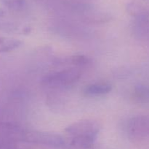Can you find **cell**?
<instances>
[{
  "mask_svg": "<svg viewBox=\"0 0 149 149\" xmlns=\"http://www.w3.org/2000/svg\"><path fill=\"white\" fill-rule=\"evenodd\" d=\"M69 61L71 64H73L74 65L77 66V67L87 66L90 64V62H91V60L90 59V58L83 55L74 56L71 57Z\"/></svg>",
  "mask_w": 149,
  "mask_h": 149,
  "instance_id": "cell-10",
  "label": "cell"
},
{
  "mask_svg": "<svg viewBox=\"0 0 149 149\" xmlns=\"http://www.w3.org/2000/svg\"><path fill=\"white\" fill-rule=\"evenodd\" d=\"M132 98L134 102L140 104H149V86L139 84L133 88Z\"/></svg>",
  "mask_w": 149,
  "mask_h": 149,
  "instance_id": "cell-7",
  "label": "cell"
},
{
  "mask_svg": "<svg viewBox=\"0 0 149 149\" xmlns=\"http://www.w3.org/2000/svg\"><path fill=\"white\" fill-rule=\"evenodd\" d=\"M112 90L111 85L105 82H97L91 83L84 87L83 93L84 96L94 97L106 95L110 93Z\"/></svg>",
  "mask_w": 149,
  "mask_h": 149,
  "instance_id": "cell-6",
  "label": "cell"
},
{
  "mask_svg": "<svg viewBox=\"0 0 149 149\" xmlns=\"http://www.w3.org/2000/svg\"><path fill=\"white\" fill-rule=\"evenodd\" d=\"M22 42L19 39L0 37V53L14 51L19 48Z\"/></svg>",
  "mask_w": 149,
  "mask_h": 149,
  "instance_id": "cell-8",
  "label": "cell"
},
{
  "mask_svg": "<svg viewBox=\"0 0 149 149\" xmlns=\"http://www.w3.org/2000/svg\"><path fill=\"white\" fill-rule=\"evenodd\" d=\"M126 132L128 138L134 142L149 138V115H135L130 118Z\"/></svg>",
  "mask_w": 149,
  "mask_h": 149,
  "instance_id": "cell-4",
  "label": "cell"
},
{
  "mask_svg": "<svg viewBox=\"0 0 149 149\" xmlns=\"http://www.w3.org/2000/svg\"><path fill=\"white\" fill-rule=\"evenodd\" d=\"M25 142L54 148H65L68 145V142L63 137L49 131H26Z\"/></svg>",
  "mask_w": 149,
  "mask_h": 149,
  "instance_id": "cell-3",
  "label": "cell"
},
{
  "mask_svg": "<svg viewBox=\"0 0 149 149\" xmlns=\"http://www.w3.org/2000/svg\"><path fill=\"white\" fill-rule=\"evenodd\" d=\"M134 36L142 40H149V16L135 18L131 26Z\"/></svg>",
  "mask_w": 149,
  "mask_h": 149,
  "instance_id": "cell-5",
  "label": "cell"
},
{
  "mask_svg": "<svg viewBox=\"0 0 149 149\" xmlns=\"http://www.w3.org/2000/svg\"><path fill=\"white\" fill-rule=\"evenodd\" d=\"M68 137V145L77 148H91L95 143L100 132V125L93 120L77 121L65 129Z\"/></svg>",
  "mask_w": 149,
  "mask_h": 149,
  "instance_id": "cell-1",
  "label": "cell"
},
{
  "mask_svg": "<svg viewBox=\"0 0 149 149\" xmlns=\"http://www.w3.org/2000/svg\"><path fill=\"white\" fill-rule=\"evenodd\" d=\"M5 7L13 12H22L27 8L26 0H0Z\"/></svg>",
  "mask_w": 149,
  "mask_h": 149,
  "instance_id": "cell-9",
  "label": "cell"
},
{
  "mask_svg": "<svg viewBox=\"0 0 149 149\" xmlns=\"http://www.w3.org/2000/svg\"><path fill=\"white\" fill-rule=\"evenodd\" d=\"M4 15V10H3V9L0 8V18L2 17Z\"/></svg>",
  "mask_w": 149,
  "mask_h": 149,
  "instance_id": "cell-11",
  "label": "cell"
},
{
  "mask_svg": "<svg viewBox=\"0 0 149 149\" xmlns=\"http://www.w3.org/2000/svg\"><path fill=\"white\" fill-rule=\"evenodd\" d=\"M81 70L76 67L63 69L59 71L52 72L44 76L41 83L50 88H63L72 86L81 77Z\"/></svg>",
  "mask_w": 149,
  "mask_h": 149,
  "instance_id": "cell-2",
  "label": "cell"
}]
</instances>
